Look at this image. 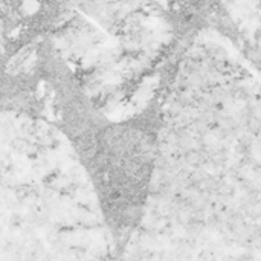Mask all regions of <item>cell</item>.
<instances>
[{
	"instance_id": "cell-1",
	"label": "cell",
	"mask_w": 261,
	"mask_h": 261,
	"mask_svg": "<svg viewBox=\"0 0 261 261\" xmlns=\"http://www.w3.org/2000/svg\"><path fill=\"white\" fill-rule=\"evenodd\" d=\"M161 112L158 104L124 122L89 118L78 136L80 150L96 184L107 222L116 231L135 226L142 213L151 182Z\"/></svg>"
}]
</instances>
